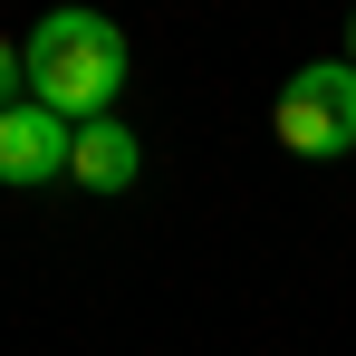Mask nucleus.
Returning a JSON list of instances; mask_svg holds the SVG:
<instances>
[{"label": "nucleus", "mask_w": 356, "mask_h": 356, "mask_svg": "<svg viewBox=\"0 0 356 356\" xmlns=\"http://www.w3.org/2000/svg\"><path fill=\"white\" fill-rule=\"evenodd\" d=\"M347 67H356V19H347Z\"/></svg>", "instance_id": "6"}, {"label": "nucleus", "mask_w": 356, "mask_h": 356, "mask_svg": "<svg viewBox=\"0 0 356 356\" xmlns=\"http://www.w3.org/2000/svg\"><path fill=\"white\" fill-rule=\"evenodd\" d=\"M19 87H29V58H19V39H0V106H19Z\"/></svg>", "instance_id": "5"}, {"label": "nucleus", "mask_w": 356, "mask_h": 356, "mask_svg": "<svg viewBox=\"0 0 356 356\" xmlns=\"http://www.w3.org/2000/svg\"><path fill=\"white\" fill-rule=\"evenodd\" d=\"M145 174V135L116 116H97V125H77V154H67V183L77 193H125V183Z\"/></svg>", "instance_id": "4"}, {"label": "nucleus", "mask_w": 356, "mask_h": 356, "mask_svg": "<svg viewBox=\"0 0 356 356\" xmlns=\"http://www.w3.org/2000/svg\"><path fill=\"white\" fill-rule=\"evenodd\" d=\"M67 154H77V125L49 116V106H0V183H58Z\"/></svg>", "instance_id": "3"}, {"label": "nucleus", "mask_w": 356, "mask_h": 356, "mask_svg": "<svg viewBox=\"0 0 356 356\" xmlns=\"http://www.w3.org/2000/svg\"><path fill=\"white\" fill-rule=\"evenodd\" d=\"M270 135L308 164L356 154V67H298L280 87V106H270Z\"/></svg>", "instance_id": "2"}, {"label": "nucleus", "mask_w": 356, "mask_h": 356, "mask_svg": "<svg viewBox=\"0 0 356 356\" xmlns=\"http://www.w3.org/2000/svg\"><path fill=\"white\" fill-rule=\"evenodd\" d=\"M19 58H29V106H49L67 125H97L116 106L125 87V29L116 19H97V10H49L29 39H19Z\"/></svg>", "instance_id": "1"}]
</instances>
